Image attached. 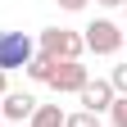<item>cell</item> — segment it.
Wrapping results in <instances>:
<instances>
[{
  "instance_id": "cell-3",
  "label": "cell",
  "mask_w": 127,
  "mask_h": 127,
  "mask_svg": "<svg viewBox=\"0 0 127 127\" xmlns=\"http://www.w3.org/2000/svg\"><path fill=\"white\" fill-rule=\"evenodd\" d=\"M82 45H86L91 55H118V50H123V27L109 23V18H95V23L82 32Z\"/></svg>"
},
{
  "instance_id": "cell-6",
  "label": "cell",
  "mask_w": 127,
  "mask_h": 127,
  "mask_svg": "<svg viewBox=\"0 0 127 127\" xmlns=\"http://www.w3.org/2000/svg\"><path fill=\"white\" fill-rule=\"evenodd\" d=\"M32 109H36V95H27V91H5L0 95V123H27Z\"/></svg>"
},
{
  "instance_id": "cell-16",
  "label": "cell",
  "mask_w": 127,
  "mask_h": 127,
  "mask_svg": "<svg viewBox=\"0 0 127 127\" xmlns=\"http://www.w3.org/2000/svg\"><path fill=\"white\" fill-rule=\"evenodd\" d=\"M123 45H127V32H123Z\"/></svg>"
},
{
  "instance_id": "cell-11",
  "label": "cell",
  "mask_w": 127,
  "mask_h": 127,
  "mask_svg": "<svg viewBox=\"0 0 127 127\" xmlns=\"http://www.w3.org/2000/svg\"><path fill=\"white\" fill-rule=\"evenodd\" d=\"M109 86H114V95H127V64H118L109 73Z\"/></svg>"
},
{
  "instance_id": "cell-15",
  "label": "cell",
  "mask_w": 127,
  "mask_h": 127,
  "mask_svg": "<svg viewBox=\"0 0 127 127\" xmlns=\"http://www.w3.org/2000/svg\"><path fill=\"white\" fill-rule=\"evenodd\" d=\"M123 14H127V0H123Z\"/></svg>"
},
{
  "instance_id": "cell-4",
  "label": "cell",
  "mask_w": 127,
  "mask_h": 127,
  "mask_svg": "<svg viewBox=\"0 0 127 127\" xmlns=\"http://www.w3.org/2000/svg\"><path fill=\"white\" fill-rule=\"evenodd\" d=\"M86 82H91V73L82 68V59H64V64H55V73H50L45 86H55L59 95H77Z\"/></svg>"
},
{
  "instance_id": "cell-13",
  "label": "cell",
  "mask_w": 127,
  "mask_h": 127,
  "mask_svg": "<svg viewBox=\"0 0 127 127\" xmlns=\"http://www.w3.org/2000/svg\"><path fill=\"white\" fill-rule=\"evenodd\" d=\"M95 5H104V9H114V5H123V0H95Z\"/></svg>"
},
{
  "instance_id": "cell-1",
  "label": "cell",
  "mask_w": 127,
  "mask_h": 127,
  "mask_svg": "<svg viewBox=\"0 0 127 127\" xmlns=\"http://www.w3.org/2000/svg\"><path fill=\"white\" fill-rule=\"evenodd\" d=\"M82 36L77 32H68V27H45L41 32V41H36V55H45V59H55V64H64V59H82Z\"/></svg>"
},
{
  "instance_id": "cell-10",
  "label": "cell",
  "mask_w": 127,
  "mask_h": 127,
  "mask_svg": "<svg viewBox=\"0 0 127 127\" xmlns=\"http://www.w3.org/2000/svg\"><path fill=\"white\" fill-rule=\"evenodd\" d=\"M64 127H100V118L82 109V114H64Z\"/></svg>"
},
{
  "instance_id": "cell-7",
  "label": "cell",
  "mask_w": 127,
  "mask_h": 127,
  "mask_svg": "<svg viewBox=\"0 0 127 127\" xmlns=\"http://www.w3.org/2000/svg\"><path fill=\"white\" fill-rule=\"evenodd\" d=\"M27 127H64V109L59 104H36L32 118H27Z\"/></svg>"
},
{
  "instance_id": "cell-9",
  "label": "cell",
  "mask_w": 127,
  "mask_h": 127,
  "mask_svg": "<svg viewBox=\"0 0 127 127\" xmlns=\"http://www.w3.org/2000/svg\"><path fill=\"white\" fill-rule=\"evenodd\" d=\"M109 123H114V127H127V95H114V104H109Z\"/></svg>"
},
{
  "instance_id": "cell-5",
  "label": "cell",
  "mask_w": 127,
  "mask_h": 127,
  "mask_svg": "<svg viewBox=\"0 0 127 127\" xmlns=\"http://www.w3.org/2000/svg\"><path fill=\"white\" fill-rule=\"evenodd\" d=\"M77 100H82L86 114H109V104H114V86H109V77H95V82H86L82 91H77Z\"/></svg>"
},
{
  "instance_id": "cell-12",
  "label": "cell",
  "mask_w": 127,
  "mask_h": 127,
  "mask_svg": "<svg viewBox=\"0 0 127 127\" xmlns=\"http://www.w3.org/2000/svg\"><path fill=\"white\" fill-rule=\"evenodd\" d=\"M59 5L68 9V14H77V9H86V0H59Z\"/></svg>"
},
{
  "instance_id": "cell-2",
  "label": "cell",
  "mask_w": 127,
  "mask_h": 127,
  "mask_svg": "<svg viewBox=\"0 0 127 127\" xmlns=\"http://www.w3.org/2000/svg\"><path fill=\"white\" fill-rule=\"evenodd\" d=\"M32 55H36V41H32L27 32H5V27H0V73L27 68Z\"/></svg>"
},
{
  "instance_id": "cell-8",
  "label": "cell",
  "mask_w": 127,
  "mask_h": 127,
  "mask_svg": "<svg viewBox=\"0 0 127 127\" xmlns=\"http://www.w3.org/2000/svg\"><path fill=\"white\" fill-rule=\"evenodd\" d=\"M23 73L32 77V82H50V73H55V59H45V55H32Z\"/></svg>"
},
{
  "instance_id": "cell-14",
  "label": "cell",
  "mask_w": 127,
  "mask_h": 127,
  "mask_svg": "<svg viewBox=\"0 0 127 127\" xmlns=\"http://www.w3.org/2000/svg\"><path fill=\"white\" fill-rule=\"evenodd\" d=\"M0 95H5V73H0Z\"/></svg>"
}]
</instances>
